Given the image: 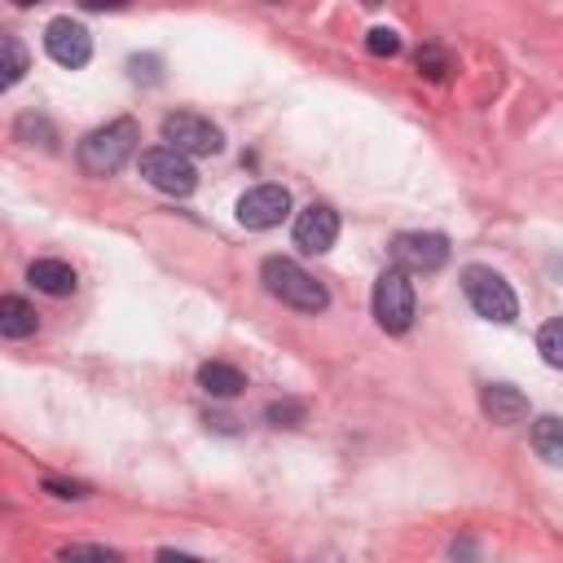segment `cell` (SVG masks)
Instances as JSON below:
<instances>
[{"instance_id":"cell-23","label":"cell","mask_w":563,"mask_h":563,"mask_svg":"<svg viewBox=\"0 0 563 563\" xmlns=\"http://www.w3.org/2000/svg\"><path fill=\"white\" fill-rule=\"evenodd\" d=\"M45 489H49L53 498H88V489H84V485H66V480H53V476L45 480Z\"/></svg>"},{"instance_id":"cell-10","label":"cell","mask_w":563,"mask_h":563,"mask_svg":"<svg viewBox=\"0 0 563 563\" xmlns=\"http://www.w3.org/2000/svg\"><path fill=\"white\" fill-rule=\"evenodd\" d=\"M334 238H340V216H334V207L313 203V207L299 211V220H295V247H299L304 256L330 252Z\"/></svg>"},{"instance_id":"cell-17","label":"cell","mask_w":563,"mask_h":563,"mask_svg":"<svg viewBox=\"0 0 563 563\" xmlns=\"http://www.w3.org/2000/svg\"><path fill=\"white\" fill-rule=\"evenodd\" d=\"M14 137L27 142V146H45V150H53V142H58V133H53V124L45 115H23L14 124Z\"/></svg>"},{"instance_id":"cell-12","label":"cell","mask_w":563,"mask_h":563,"mask_svg":"<svg viewBox=\"0 0 563 563\" xmlns=\"http://www.w3.org/2000/svg\"><path fill=\"white\" fill-rule=\"evenodd\" d=\"M198 388H203L207 396L230 401V396H238V392L247 388V375H243L238 366H230V362H203V366H198Z\"/></svg>"},{"instance_id":"cell-15","label":"cell","mask_w":563,"mask_h":563,"mask_svg":"<svg viewBox=\"0 0 563 563\" xmlns=\"http://www.w3.org/2000/svg\"><path fill=\"white\" fill-rule=\"evenodd\" d=\"M27 71H32V53H27V45H23V40H14V36H0V93H10Z\"/></svg>"},{"instance_id":"cell-16","label":"cell","mask_w":563,"mask_h":563,"mask_svg":"<svg viewBox=\"0 0 563 563\" xmlns=\"http://www.w3.org/2000/svg\"><path fill=\"white\" fill-rule=\"evenodd\" d=\"M533 449H537V454H541L550 467L563 463V423H559L554 414L537 418V427H533Z\"/></svg>"},{"instance_id":"cell-27","label":"cell","mask_w":563,"mask_h":563,"mask_svg":"<svg viewBox=\"0 0 563 563\" xmlns=\"http://www.w3.org/2000/svg\"><path fill=\"white\" fill-rule=\"evenodd\" d=\"M366 5H383V0H366Z\"/></svg>"},{"instance_id":"cell-8","label":"cell","mask_w":563,"mask_h":563,"mask_svg":"<svg viewBox=\"0 0 563 563\" xmlns=\"http://www.w3.org/2000/svg\"><path fill=\"white\" fill-rule=\"evenodd\" d=\"M45 49H49V58H53L58 66L79 71V66H88V58H93V36H88V27L75 23V19H53V23L45 27Z\"/></svg>"},{"instance_id":"cell-26","label":"cell","mask_w":563,"mask_h":563,"mask_svg":"<svg viewBox=\"0 0 563 563\" xmlns=\"http://www.w3.org/2000/svg\"><path fill=\"white\" fill-rule=\"evenodd\" d=\"M14 5H45V0H14Z\"/></svg>"},{"instance_id":"cell-21","label":"cell","mask_w":563,"mask_h":563,"mask_svg":"<svg viewBox=\"0 0 563 563\" xmlns=\"http://www.w3.org/2000/svg\"><path fill=\"white\" fill-rule=\"evenodd\" d=\"M418 71H423L427 79H444V75H449V58H444L436 45H427V49H418Z\"/></svg>"},{"instance_id":"cell-22","label":"cell","mask_w":563,"mask_h":563,"mask_svg":"<svg viewBox=\"0 0 563 563\" xmlns=\"http://www.w3.org/2000/svg\"><path fill=\"white\" fill-rule=\"evenodd\" d=\"M159 66H163V62H159V58H150V53H146V58H128V75H133L137 84H159V79H163V71H159Z\"/></svg>"},{"instance_id":"cell-11","label":"cell","mask_w":563,"mask_h":563,"mask_svg":"<svg viewBox=\"0 0 563 563\" xmlns=\"http://www.w3.org/2000/svg\"><path fill=\"white\" fill-rule=\"evenodd\" d=\"M480 405H485V414H489L498 427H515V423L528 418V396H524L519 388H511V383H489V388L480 392Z\"/></svg>"},{"instance_id":"cell-20","label":"cell","mask_w":563,"mask_h":563,"mask_svg":"<svg viewBox=\"0 0 563 563\" xmlns=\"http://www.w3.org/2000/svg\"><path fill=\"white\" fill-rule=\"evenodd\" d=\"M265 418H269L273 427H299V423H304V405H299V401H273V405L265 409Z\"/></svg>"},{"instance_id":"cell-25","label":"cell","mask_w":563,"mask_h":563,"mask_svg":"<svg viewBox=\"0 0 563 563\" xmlns=\"http://www.w3.org/2000/svg\"><path fill=\"white\" fill-rule=\"evenodd\" d=\"M84 10H128V0H79Z\"/></svg>"},{"instance_id":"cell-7","label":"cell","mask_w":563,"mask_h":563,"mask_svg":"<svg viewBox=\"0 0 563 563\" xmlns=\"http://www.w3.org/2000/svg\"><path fill=\"white\" fill-rule=\"evenodd\" d=\"M392 260L405 273H436L449 265V238L444 234H396Z\"/></svg>"},{"instance_id":"cell-2","label":"cell","mask_w":563,"mask_h":563,"mask_svg":"<svg viewBox=\"0 0 563 563\" xmlns=\"http://www.w3.org/2000/svg\"><path fill=\"white\" fill-rule=\"evenodd\" d=\"M260 282H265V291H269L278 304H286V308H295V313H326V304H330V291H326L308 269H299V265L286 260V256H269V260L260 265Z\"/></svg>"},{"instance_id":"cell-1","label":"cell","mask_w":563,"mask_h":563,"mask_svg":"<svg viewBox=\"0 0 563 563\" xmlns=\"http://www.w3.org/2000/svg\"><path fill=\"white\" fill-rule=\"evenodd\" d=\"M137 142H142L137 120H110L106 128H93V133L79 142L75 159H79V168H84L88 176H115V172L133 159Z\"/></svg>"},{"instance_id":"cell-4","label":"cell","mask_w":563,"mask_h":563,"mask_svg":"<svg viewBox=\"0 0 563 563\" xmlns=\"http://www.w3.org/2000/svg\"><path fill=\"white\" fill-rule=\"evenodd\" d=\"M375 317L388 334H405L418 317V299H414V282L405 269H388L375 282Z\"/></svg>"},{"instance_id":"cell-24","label":"cell","mask_w":563,"mask_h":563,"mask_svg":"<svg viewBox=\"0 0 563 563\" xmlns=\"http://www.w3.org/2000/svg\"><path fill=\"white\" fill-rule=\"evenodd\" d=\"M62 554H66V559H75V554H93V559H115V550H106V546H66Z\"/></svg>"},{"instance_id":"cell-3","label":"cell","mask_w":563,"mask_h":563,"mask_svg":"<svg viewBox=\"0 0 563 563\" xmlns=\"http://www.w3.org/2000/svg\"><path fill=\"white\" fill-rule=\"evenodd\" d=\"M463 291H467L472 308H476L485 321L506 326V321L519 317V299H515L511 282H506L502 273H493L489 265H467V269H463Z\"/></svg>"},{"instance_id":"cell-5","label":"cell","mask_w":563,"mask_h":563,"mask_svg":"<svg viewBox=\"0 0 563 563\" xmlns=\"http://www.w3.org/2000/svg\"><path fill=\"white\" fill-rule=\"evenodd\" d=\"M163 142L172 150H181L185 159H207V155L224 150V133L211 120L194 115V110H176V115L163 120Z\"/></svg>"},{"instance_id":"cell-6","label":"cell","mask_w":563,"mask_h":563,"mask_svg":"<svg viewBox=\"0 0 563 563\" xmlns=\"http://www.w3.org/2000/svg\"><path fill=\"white\" fill-rule=\"evenodd\" d=\"M142 176H146L159 194H172V198H185V194H194V185H198L194 163H189L181 150H172V146L142 150Z\"/></svg>"},{"instance_id":"cell-18","label":"cell","mask_w":563,"mask_h":563,"mask_svg":"<svg viewBox=\"0 0 563 563\" xmlns=\"http://www.w3.org/2000/svg\"><path fill=\"white\" fill-rule=\"evenodd\" d=\"M537 344H541L546 366H563V321H546L541 334H537Z\"/></svg>"},{"instance_id":"cell-13","label":"cell","mask_w":563,"mask_h":563,"mask_svg":"<svg viewBox=\"0 0 563 563\" xmlns=\"http://www.w3.org/2000/svg\"><path fill=\"white\" fill-rule=\"evenodd\" d=\"M27 282H32L36 291L53 295V299H66V295L75 291V269H71L66 260H36V265L27 269Z\"/></svg>"},{"instance_id":"cell-19","label":"cell","mask_w":563,"mask_h":563,"mask_svg":"<svg viewBox=\"0 0 563 563\" xmlns=\"http://www.w3.org/2000/svg\"><path fill=\"white\" fill-rule=\"evenodd\" d=\"M366 49H370L375 58H396V53H401V36H396L392 27H375V32L366 36Z\"/></svg>"},{"instance_id":"cell-9","label":"cell","mask_w":563,"mask_h":563,"mask_svg":"<svg viewBox=\"0 0 563 563\" xmlns=\"http://www.w3.org/2000/svg\"><path fill=\"white\" fill-rule=\"evenodd\" d=\"M291 211V194L282 185H256L238 198V224L243 230H273Z\"/></svg>"},{"instance_id":"cell-14","label":"cell","mask_w":563,"mask_h":563,"mask_svg":"<svg viewBox=\"0 0 563 563\" xmlns=\"http://www.w3.org/2000/svg\"><path fill=\"white\" fill-rule=\"evenodd\" d=\"M36 334V308L19 295H0V340H32Z\"/></svg>"}]
</instances>
